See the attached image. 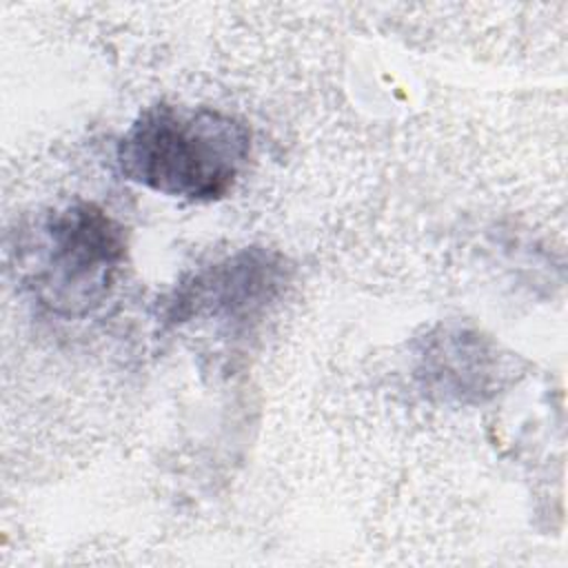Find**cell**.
<instances>
[{"instance_id":"1","label":"cell","mask_w":568,"mask_h":568,"mask_svg":"<svg viewBox=\"0 0 568 568\" xmlns=\"http://www.w3.org/2000/svg\"><path fill=\"white\" fill-rule=\"evenodd\" d=\"M244 122L209 106L144 109L118 144L124 178L155 193L191 202L224 197L248 160Z\"/></svg>"},{"instance_id":"2","label":"cell","mask_w":568,"mask_h":568,"mask_svg":"<svg viewBox=\"0 0 568 568\" xmlns=\"http://www.w3.org/2000/svg\"><path fill=\"white\" fill-rule=\"evenodd\" d=\"M44 235L47 251L36 277L42 300L69 313L100 300L124 257L122 226L93 204H75L53 215Z\"/></svg>"}]
</instances>
